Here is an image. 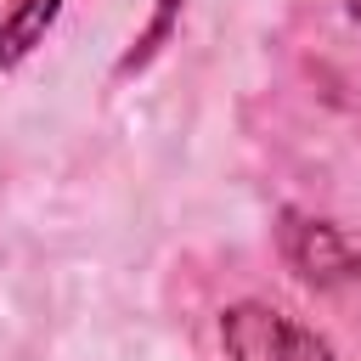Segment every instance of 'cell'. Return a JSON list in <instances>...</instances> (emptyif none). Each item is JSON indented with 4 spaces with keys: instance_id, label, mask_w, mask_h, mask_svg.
Here are the masks:
<instances>
[{
    "instance_id": "3",
    "label": "cell",
    "mask_w": 361,
    "mask_h": 361,
    "mask_svg": "<svg viewBox=\"0 0 361 361\" xmlns=\"http://www.w3.org/2000/svg\"><path fill=\"white\" fill-rule=\"evenodd\" d=\"M68 0H6L0 11V73H17L62 23Z\"/></svg>"
},
{
    "instance_id": "2",
    "label": "cell",
    "mask_w": 361,
    "mask_h": 361,
    "mask_svg": "<svg viewBox=\"0 0 361 361\" xmlns=\"http://www.w3.org/2000/svg\"><path fill=\"white\" fill-rule=\"evenodd\" d=\"M276 254L310 288H350V282H361V237H350L327 214L282 209L276 214Z\"/></svg>"
},
{
    "instance_id": "4",
    "label": "cell",
    "mask_w": 361,
    "mask_h": 361,
    "mask_svg": "<svg viewBox=\"0 0 361 361\" xmlns=\"http://www.w3.org/2000/svg\"><path fill=\"white\" fill-rule=\"evenodd\" d=\"M180 11H186V0H152V11H147V23H141V34L130 39V51L118 56V79H130V73H147L158 56H164V45L175 39V28H180Z\"/></svg>"
},
{
    "instance_id": "1",
    "label": "cell",
    "mask_w": 361,
    "mask_h": 361,
    "mask_svg": "<svg viewBox=\"0 0 361 361\" xmlns=\"http://www.w3.org/2000/svg\"><path fill=\"white\" fill-rule=\"evenodd\" d=\"M226 361H344L327 333H316L305 316H293L276 299H231L214 322Z\"/></svg>"
},
{
    "instance_id": "5",
    "label": "cell",
    "mask_w": 361,
    "mask_h": 361,
    "mask_svg": "<svg viewBox=\"0 0 361 361\" xmlns=\"http://www.w3.org/2000/svg\"><path fill=\"white\" fill-rule=\"evenodd\" d=\"M344 11H350V23H361V0H344Z\"/></svg>"
}]
</instances>
